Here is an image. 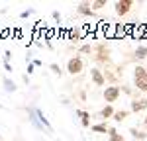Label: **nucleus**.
<instances>
[{"label": "nucleus", "instance_id": "0eeeda50", "mask_svg": "<svg viewBox=\"0 0 147 141\" xmlns=\"http://www.w3.org/2000/svg\"><path fill=\"white\" fill-rule=\"evenodd\" d=\"M131 112H143V110H147V98H139V100H134L131 102Z\"/></svg>", "mask_w": 147, "mask_h": 141}, {"label": "nucleus", "instance_id": "20e7f679", "mask_svg": "<svg viewBox=\"0 0 147 141\" xmlns=\"http://www.w3.org/2000/svg\"><path fill=\"white\" fill-rule=\"evenodd\" d=\"M114 6H116V14L124 16V14H127V12H129V8L134 6V2H131V0H118Z\"/></svg>", "mask_w": 147, "mask_h": 141}, {"label": "nucleus", "instance_id": "1a4fd4ad", "mask_svg": "<svg viewBox=\"0 0 147 141\" xmlns=\"http://www.w3.org/2000/svg\"><path fill=\"white\" fill-rule=\"evenodd\" d=\"M79 14H82V16H92L94 10L90 8V2H80L79 4Z\"/></svg>", "mask_w": 147, "mask_h": 141}, {"label": "nucleus", "instance_id": "5701e85b", "mask_svg": "<svg viewBox=\"0 0 147 141\" xmlns=\"http://www.w3.org/2000/svg\"><path fill=\"white\" fill-rule=\"evenodd\" d=\"M143 124H145V129H147V116L143 117Z\"/></svg>", "mask_w": 147, "mask_h": 141}, {"label": "nucleus", "instance_id": "ddd939ff", "mask_svg": "<svg viewBox=\"0 0 147 141\" xmlns=\"http://www.w3.org/2000/svg\"><path fill=\"white\" fill-rule=\"evenodd\" d=\"M90 129L92 131H96V133H108V126L106 124H94V126H90Z\"/></svg>", "mask_w": 147, "mask_h": 141}, {"label": "nucleus", "instance_id": "423d86ee", "mask_svg": "<svg viewBox=\"0 0 147 141\" xmlns=\"http://www.w3.org/2000/svg\"><path fill=\"white\" fill-rule=\"evenodd\" d=\"M90 79L94 81L96 86H104V84H106V77H104L102 70H98V69H90Z\"/></svg>", "mask_w": 147, "mask_h": 141}, {"label": "nucleus", "instance_id": "4468645a", "mask_svg": "<svg viewBox=\"0 0 147 141\" xmlns=\"http://www.w3.org/2000/svg\"><path fill=\"white\" fill-rule=\"evenodd\" d=\"M4 88H6V92H16L18 86L14 84V81H10V79L6 77V79H4Z\"/></svg>", "mask_w": 147, "mask_h": 141}, {"label": "nucleus", "instance_id": "39448f33", "mask_svg": "<svg viewBox=\"0 0 147 141\" xmlns=\"http://www.w3.org/2000/svg\"><path fill=\"white\" fill-rule=\"evenodd\" d=\"M96 53H98V55H96V61H98V63H106V61L110 59V49L104 45V43H100V45L96 47Z\"/></svg>", "mask_w": 147, "mask_h": 141}, {"label": "nucleus", "instance_id": "f03ea898", "mask_svg": "<svg viewBox=\"0 0 147 141\" xmlns=\"http://www.w3.org/2000/svg\"><path fill=\"white\" fill-rule=\"evenodd\" d=\"M120 86H106L104 88V100L108 102V104H112V102H116L118 98H120Z\"/></svg>", "mask_w": 147, "mask_h": 141}, {"label": "nucleus", "instance_id": "f3484780", "mask_svg": "<svg viewBox=\"0 0 147 141\" xmlns=\"http://www.w3.org/2000/svg\"><path fill=\"white\" fill-rule=\"evenodd\" d=\"M104 6H106V0H94V2H90V8H94V10H100Z\"/></svg>", "mask_w": 147, "mask_h": 141}, {"label": "nucleus", "instance_id": "4be33fe9", "mask_svg": "<svg viewBox=\"0 0 147 141\" xmlns=\"http://www.w3.org/2000/svg\"><path fill=\"white\" fill-rule=\"evenodd\" d=\"M34 67H35L34 63H30V65H28V75H30V73H34Z\"/></svg>", "mask_w": 147, "mask_h": 141}, {"label": "nucleus", "instance_id": "9b49d317", "mask_svg": "<svg viewBox=\"0 0 147 141\" xmlns=\"http://www.w3.org/2000/svg\"><path fill=\"white\" fill-rule=\"evenodd\" d=\"M108 137H110V141H124L122 133H118V131H116V128H110V129H108Z\"/></svg>", "mask_w": 147, "mask_h": 141}, {"label": "nucleus", "instance_id": "6ab92c4d", "mask_svg": "<svg viewBox=\"0 0 147 141\" xmlns=\"http://www.w3.org/2000/svg\"><path fill=\"white\" fill-rule=\"evenodd\" d=\"M80 51H82V53H92V47L90 45H82V47H80Z\"/></svg>", "mask_w": 147, "mask_h": 141}, {"label": "nucleus", "instance_id": "f8f14e48", "mask_svg": "<svg viewBox=\"0 0 147 141\" xmlns=\"http://www.w3.org/2000/svg\"><path fill=\"white\" fill-rule=\"evenodd\" d=\"M100 116L102 117H114V108L112 104H106L104 108H102V112H100Z\"/></svg>", "mask_w": 147, "mask_h": 141}, {"label": "nucleus", "instance_id": "412c9836", "mask_svg": "<svg viewBox=\"0 0 147 141\" xmlns=\"http://www.w3.org/2000/svg\"><path fill=\"white\" fill-rule=\"evenodd\" d=\"M32 14H34V10H26V12H22L20 16H22V18H28V16H32Z\"/></svg>", "mask_w": 147, "mask_h": 141}, {"label": "nucleus", "instance_id": "dca6fc26", "mask_svg": "<svg viewBox=\"0 0 147 141\" xmlns=\"http://www.w3.org/2000/svg\"><path fill=\"white\" fill-rule=\"evenodd\" d=\"M136 57L137 59H145L147 57V47L145 45H141V47H137V49H136Z\"/></svg>", "mask_w": 147, "mask_h": 141}, {"label": "nucleus", "instance_id": "9d476101", "mask_svg": "<svg viewBox=\"0 0 147 141\" xmlns=\"http://www.w3.org/2000/svg\"><path fill=\"white\" fill-rule=\"evenodd\" d=\"M129 133H131V137H134V139H137V141H145L147 139V133L139 131L137 128H131V129H129Z\"/></svg>", "mask_w": 147, "mask_h": 141}, {"label": "nucleus", "instance_id": "7ed1b4c3", "mask_svg": "<svg viewBox=\"0 0 147 141\" xmlns=\"http://www.w3.org/2000/svg\"><path fill=\"white\" fill-rule=\"evenodd\" d=\"M82 67H84V63H82L80 57H73V59H69V63H67V70L71 75H79L82 70Z\"/></svg>", "mask_w": 147, "mask_h": 141}, {"label": "nucleus", "instance_id": "a211bd4d", "mask_svg": "<svg viewBox=\"0 0 147 141\" xmlns=\"http://www.w3.org/2000/svg\"><path fill=\"white\" fill-rule=\"evenodd\" d=\"M51 70H53L55 75H61V67H59L57 63H53V65H51Z\"/></svg>", "mask_w": 147, "mask_h": 141}, {"label": "nucleus", "instance_id": "aec40b11", "mask_svg": "<svg viewBox=\"0 0 147 141\" xmlns=\"http://www.w3.org/2000/svg\"><path fill=\"white\" fill-rule=\"evenodd\" d=\"M10 57H12L10 51H4V63H10Z\"/></svg>", "mask_w": 147, "mask_h": 141}, {"label": "nucleus", "instance_id": "6e6552de", "mask_svg": "<svg viewBox=\"0 0 147 141\" xmlns=\"http://www.w3.org/2000/svg\"><path fill=\"white\" fill-rule=\"evenodd\" d=\"M77 116L80 117V124H82L84 128H90V114H88V112H84V110H77Z\"/></svg>", "mask_w": 147, "mask_h": 141}, {"label": "nucleus", "instance_id": "b1692460", "mask_svg": "<svg viewBox=\"0 0 147 141\" xmlns=\"http://www.w3.org/2000/svg\"><path fill=\"white\" fill-rule=\"evenodd\" d=\"M82 141H84V139H82Z\"/></svg>", "mask_w": 147, "mask_h": 141}, {"label": "nucleus", "instance_id": "f257e3e1", "mask_svg": "<svg viewBox=\"0 0 147 141\" xmlns=\"http://www.w3.org/2000/svg\"><path fill=\"white\" fill-rule=\"evenodd\" d=\"M134 86L141 92H147V69L145 67H136L134 69Z\"/></svg>", "mask_w": 147, "mask_h": 141}, {"label": "nucleus", "instance_id": "2eb2a0df", "mask_svg": "<svg viewBox=\"0 0 147 141\" xmlns=\"http://www.w3.org/2000/svg\"><path fill=\"white\" fill-rule=\"evenodd\" d=\"M127 114H129L127 110H118V112H114V120L116 122H124L125 117H127Z\"/></svg>", "mask_w": 147, "mask_h": 141}]
</instances>
